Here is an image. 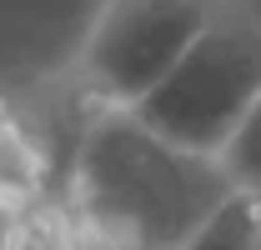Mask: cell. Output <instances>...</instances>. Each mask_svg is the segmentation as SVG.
I'll list each match as a JSON object with an SVG mask.
<instances>
[{
    "mask_svg": "<svg viewBox=\"0 0 261 250\" xmlns=\"http://www.w3.org/2000/svg\"><path fill=\"white\" fill-rule=\"evenodd\" d=\"M231 195L221 155L166 140L130 105H91L70 155V220L100 245H196Z\"/></svg>",
    "mask_w": 261,
    "mask_h": 250,
    "instance_id": "obj_1",
    "label": "cell"
},
{
    "mask_svg": "<svg viewBox=\"0 0 261 250\" xmlns=\"http://www.w3.org/2000/svg\"><path fill=\"white\" fill-rule=\"evenodd\" d=\"M261 95V25L236 5L221 10L191 45L176 55L130 110L156 125L166 140L221 155L236 125Z\"/></svg>",
    "mask_w": 261,
    "mask_h": 250,
    "instance_id": "obj_2",
    "label": "cell"
},
{
    "mask_svg": "<svg viewBox=\"0 0 261 250\" xmlns=\"http://www.w3.org/2000/svg\"><path fill=\"white\" fill-rule=\"evenodd\" d=\"M231 0H106L75 55L91 105H136Z\"/></svg>",
    "mask_w": 261,
    "mask_h": 250,
    "instance_id": "obj_3",
    "label": "cell"
},
{
    "mask_svg": "<svg viewBox=\"0 0 261 250\" xmlns=\"http://www.w3.org/2000/svg\"><path fill=\"white\" fill-rule=\"evenodd\" d=\"M221 165H226V175H231V190L261 200V95H256V105L246 110V120L236 125V135L226 140Z\"/></svg>",
    "mask_w": 261,
    "mask_h": 250,
    "instance_id": "obj_4",
    "label": "cell"
}]
</instances>
